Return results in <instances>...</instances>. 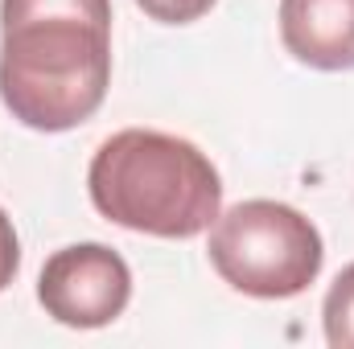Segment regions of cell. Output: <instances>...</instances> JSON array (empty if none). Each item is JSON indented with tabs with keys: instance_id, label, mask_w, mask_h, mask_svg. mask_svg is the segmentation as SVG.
<instances>
[{
	"instance_id": "cell-5",
	"label": "cell",
	"mask_w": 354,
	"mask_h": 349,
	"mask_svg": "<svg viewBox=\"0 0 354 349\" xmlns=\"http://www.w3.org/2000/svg\"><path fill=\"white\" fill-rule=\"evenodd\" d=\"M280 41L313 70H354V0H280Z\"/></svg>"
},
{
	"instance_id": "cell-2",
	"label": "cell",
	"mask_w": 354,
	"mask_h": 349,
	"mask_svg": "<svg viewBox=\"0 0 354 349\" xmlns=\"http://www.w3.org/2000/svg\"><path fill=\"white\" fill-rule=\"evenodd\" d=\"M87 189L107 222L153 239H194L223 214V177L210 157L153 128L107 136L91 157Z\"/></svg>"
},
{
	"instance_id": "cell-3",
	"label": "cell",
	"mask_w": 354,
	"mask_h": 349,
	"mask_svg": "<svg viewBox=\"0 0 354 349\" xmlns=\"http://www.w3.org/2000/svg\"><path fill=\"white\" fill-rule=\"evenodd\" d=\"M210 263L243 296L288 300L322 275L326 243L301 210L252 197L214 218Z\"/></svg>"
},
{
	"instance_id": "cell-7",
	"label": "cell",
	"mask_w": 354,
	"mask_h": 349,
	"mask_svg": "<svg viewBox=\"0 0 354 349\" xmlns=\"http://www.w3.org/2000/svg\"><path fill=\"white\" fill-rule=\"evenodd\" d=\"M145 8V17L161 21V25H189L198 17H206L218 0H136Z\"/></svg>"
},
{
	"instance_id": "cell-1",
	"label": "cell",
	"mask_w": 354,
	"mask_h": 349,
	"mask_svg": "<svg viewBox=\"0 0 354 349\" xmlns=\"http://www.w3.org/2000/svg\"><path fill=\"white\" fill-rule=\"evenodd\" d=\"M111 87V0H0V103L33 132H71Z\"/></svg>"
},
{
	"instance_id": "cell-6",
	"label": "cell",
	"mask_w": 354,
	"mask_h": 349,
	"mask_svg": "<svg viewBox=\"0 0 354 349\" xmlns=\"http://www.w3.org/2000/svg\"><path fill=\"white\" fill-rule=\"evenodd\" d=\"M322 321H326V341L334 349H354V263L338 271V279L326 292L322 304Z\"/></svg>"
},
{
	"instance_id": "cell-8",
	"label": "cell",
	"mask_w": 354,
	"mask_h": 349,
	"mask_svg": "<svg viewBox=\"0 0 354 349\" xmlns=\"http://www.w3.org/2000/svg\"><path fill=\"white\" fill-rule=\"evenodd\" d=\"M17 267H21V243H17V230H12V218L0 210V292L12 283V275H17Z\"/></svg>"
},
{
	"instance_id": "cell-4",
	"label": "cell",
	"mask_w": 354,
	"mask_h": 349,
	"mask_svg": "<svg viewBox=\"0 0 354 349\" xmlns=\"http://www.w3.org/2000/svg\"><path fill=\"white\" fill-rule=\"evenodd\" d=\"M41 308L66 329H103L132 300V271L103 243H75L54 251L37 275Z\"/></svg>"
}]
</instances>
